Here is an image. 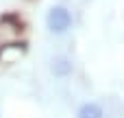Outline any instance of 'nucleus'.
Returning a JSON list of instances; mask_svg holds the SVG:
<instances>
[{
  "label": "nucleus",
  "mask_w": 124,
  "mask_h": 118,
  "mask_svg": "<svg viewBox=\"0 0 124 118\" xmlns=\"http://www.w3.org/2000/svg\"><path fill=\"white\" fill-rule=\"evenodd\" d=\"M46 24H48V31L50 33H65L70 26H72V13L65 9V7H52L46 15Z\"/></svg>",
  "instance_id": "nucleus-1"
},
{
  "label": "nucleus",
  "mask_w": 124,
  "mask_h": 118,
  "mask_svg": "<svg viewBox=\"0 0 124 118\" xmlns=\"http://www.w3.org/2000/svg\"><path fill=\"white\" fill-rule=\"evenodd\" d=\"M22 55H24L22 44H4V46H0V61L2 64H15Z\"/></svg>",
  "instance_id": "nucleus-2"
},
{
  "label": "nucleus",
  "mask_w": 124,
  "mask_h": 118,
  "mask_svg": "<svg viewBox=\"0 0 124 118\" xmlns=\"http://www.w3.org/2000/svg\"><path fill=\"white\" fill-rule=\"evenodd\" d=\"M76 118H102V107L98 103H85L78 107Z\"/></svg>",
  "instance_id": "nucleus-3"
},
{
  "label": "nucleus",
  "mask_w": 124,
  "mask_h": 118,
  "mask_svg": "<svg viewBox=\"0 0 124 118\" xmlns=\"http://www.w3.org/2000/svg\"><path fill=\"white\" fill-rule=\"evenodd\" d=\"M52 72H54L57 77H68V74L72 72V64H70L65 57H57V59L52 61Z\"/></svg>",
  "instance_id": "nucleus-4"
}]
</instances>
